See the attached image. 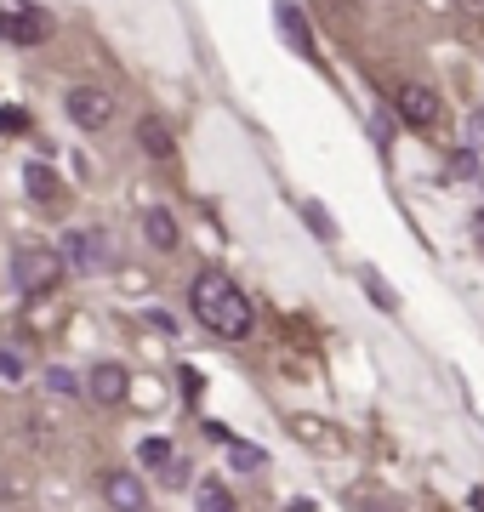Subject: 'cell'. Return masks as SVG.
I'll return each instance as SVG.
<instances>
[{
	"mask_svg": "<svg viewBox=\"0 0 484 512\" xmlns=\"http://www.w3.org/2000/svg\"><path fill=\"white\" fill-rule=\"evenodd\" d=\"M467 148H473V154H484V109L467 114Z\"/></svg>",
	"mask_w": 484,
	"mask_h": 512,
	"instance_id": "ffe728a7",
	"label": "cell"
},
{
	"mask_svg": "<svg viewBox=\"0 0 484 512\" xmlns=\"http://www.w3.org/2000/svg\"><path fill=\"white\" fill-rule=\"evenodd\" d=\"M46 35H52V18H46V12L23 6V0L0 6V40H12V46H40Z\"/></svg>",
	"mask_w": 484,
	"mask_h": 512,
	"instance_id": "5b68a950",
	"label": "cell"
},
{
	"mask_svg": "<svg viewBox=\"0 0 484 512\" xmlns=\"http://www.w3.org/2000/svg\"><path fill=\"white\" fill-rule=\"evenodd\" d=\"M234 467H240V473H257L262 450H257V444H234Z\"/></svg>",
	"mask_w": 484,
	"mask_h": 512,
	"instance_id": "e0dca14e",
	"label": "cell"
},
{
	"mask_svg": "<svg viewBox=\"0 0 484 512\" xmlns=\"http://www.w3.org/2000/svg\"><path fill=\"white\" fill-rule=\"evenodd\" d=\"M445 114V103H439V92H428V86H399L393 92V120L399 126H433Z\"/></svg>",
	"mask_w": 484,
	"mask_h": 512,
	"instance_id": "ba28073f",
	"label": "cell"
},
{
	"mask_svg": "<svg viewBox=\"0 0 484 512\" xmlns=\"http://www.w3.org/2000/svg\"><path fill=\"white\" fill-rule=\"evenodd\" d=\"M308 222H314L319 239H336V222H331V211H325V205H308Z\"/></svg>",
	"mask_w": 484,
	"mask_h": 512,
	"instance_id": "d6986e66",
	"label": "cell"
},
{
	"mask_svg": "<svg viewBox=\"0 0 484 512\" xmlns=\"http://www.w3.org/2000/svg\"><path fill=\"white\" fill-rule=\"evenodd\" d=\"M46 393H57V399H75L80 382L69 376V370H46Z\"/></svg>",
	"mask_w": 484,
	"mask_h": 512,
	"instance_id": "9a60e30c",
	"label": "cell"
},
{
	"mask_svg": "<svg viewBox=\"0 0 484 512\" xmlns=\"http://www.w3.org/2000/svg\"><path fill=\"white\" fill-rule=\"evenodd\" d=\"M23 183H29V194H35L40 205H52V200H57V177L46 171V165H29V177H23Z\"/></svg>",
	"mask_w": 484,
	"mask_h": 512,
	"instance_id": "4fadbf2b",
	"label": "cell"
},
{
	"mask_svg": "<svg viewBox=\"0 0 484 512\" xmlns=\"http://www.w3.org/2000/svg\"><path fill=\"white\" fill-rule=\"evenodd\" d=\"M188 308L200 319L211 336H223V342H245L251 325H257V313H251V296L234 285L228 274H200L188 285Z\"/></svg>",
	"mask_w": 484,
	"mask_h": 512,
	"instance_id": "6da1fadb",
	"label": "cell"
},
{
	"mask_svg": "<svg viewBox=\"0 0 484 512\" xmlns=\"http://www.w3.org/2000/svg\"><path fill=\"white\" fill-rule=\"evenodd\" d=\"M86 399L103 404V410H120V404L131 399V370L126 365H92V376H86Z\"/></svg>",
	"mask_w": 484,
	"mask_h": 512,
	"instance_id": "52a82bcc",
	"label": "cell"
},
{
	"mask_svg": "<svg viewBox=\"0 0 484 512\" xmlns=\"http://www.w3.org/2000/svg\"><path fill=\"white\" fill-rule=\"evenodd\" d=\"M274 23L285 29V40H291V52H302V57H314V35H308V18H302L291 0H280L274 6Z\"/></svg>",
	"mask_w": 484,
	"mask_h": 512,
	"instance_id": "8fae6325",
	"label": "cell"
},
{
	"mask_svg": "<svg viewBox=\"0 0 484 512\" xmlns=\"http://www.w3.org/2000/svg\"><path fill=\"white\" fill-rule=\"evenodd\" d=\"M23 353H12V348H0V376H6V382H23Z\"/></svg>",
	"mask_w": 484,
	"mask_h": 512,
	"instance_id": "2e32d148",
	"label": "cell"
},
{
	"mask_svg": "<svg viewBox=\"0 0 484 512\" xmlns=\"http://www.w3.org/2000/svg\"><path fill=\"white\" fill-rule=\"evenodd\" d=\"M456 6H462L467 18H484V0H456Z\"/></svg>",
	"mask_w": 484,
	"mask_h": 512,
	"instance_id": "7402d4cb",
	"label": "cell"
},
{
	"mask_svg": "<svg viewBox=\"0 0 484 512\" xmlns=\"http://www.w3.org/2000/svg\"><path fill=\"white\" fill-rule=\"evenodd\" d=\"M63 251H52V245H18V256H12V285H18V296H46L63 285Z\"/></svg>",
	"mask_w": 484,
	"mask_h": 512,
	"instance_id": "7a4b0ae2",
	"label": "cell"
},
{
	"mask_svg": "<svg viewBox=\"0 0 484 512\" xmlns=\"http://www.w3.org/2000/svg\"><path fill=\"white\" fill-rule=\"evenodd\" d=\"M365 291H371V296H376V302H382V308H388V313H393V308H399V296H393V291H388V285H382V279H376V274H371V268H365Z\"/></svg>",
	"mask_w": 484,
	"mask_h": 512,
	"instance_id": "ac0fdd59",
	"label": "cell"
},
{
	"mask_svg": "<svg viewBox=\"0 0 484 512\" xmlns=\"http://www.w3.org/2000/svg\"><path fill=\"white\" fill-rule=\"evenodd\" d=\"M479 239H484V211H479Z\"/></svg>",
	"mask_w": 484,
	"mask_h": 512,
	"instance_id": "cb8c5ba5",
	"label": "cell"
},
{
	"mask_svg": "<svg viewBox=\"0 0 484 512\" xmlns=\"http://www.w3.org/2000/svg\"><path fill=\"white\" fill-rule=\"evenodd\" d=\"M143 239H149L154 251H177V217H171L166 205H149V211H143Z\"/></svg>",
	"mask_w": 484,
	"mask_h": 512,
	"instance_id": "30bf717a",
	"label": "cell"
},
{
	"mask_svg": "<svg viewBox=\"0 0 484 512\" xmlns=\"http://www.w3.org/2000/svg\"><path fill=\"white\" fill-rule=\"evenodd\" d=\"M291 512H314V507H302V501H297V507H291Z\"/></svg>",
	"mask_w": 484,
	"mask_h": 512,
	"instance_id": "603a6c76",
	"label": "cell"
},
{
	"mask_svg": "<svg viewBox=\"0 0 484 512\" xmlns=\"http://www.w3.org/2000/svg\"><path fill=\"white\" fill-rule=\"evenodd\" d=\"M103 501L114 512H143L149 507V484L137 473H126V467H114V473H103Z\"/></svg>",
	"mask_w": 484,
	"mask_h": 512,
	"instance_id": "9c48e42d",
	"label": "cell"
},
{
	"mask_svg": "<svg viewBox=\"0 0 484 512\" xmlns=\"http://www.w3.org/2000/svg\"><path fill=\"white\" fill-rule=\"evenodd\" d=\"M200 512H234V495H228L217 478H205L200 484Z\"/></svg>",
	"mask_w": 484,
	"mask_h": 512,
	"instance_id": "5bb4252c",
	"label": "cell"
},
{
	"mask_svg": "<svg viewBox=\"0 0 484 512\" xmlns=\"http://www.w3.org/2000/svg\"><path fill=\"white\" fill-rule=\"evenodd\" d=\"M137 467H143L149 478H160V484H171V490H177V484H188V461L177 456V444H171V439H143Z\"/></svg>",
	"mask_w": 484,
	"mask_h": 512,
	"instance_id": "8992f818",
	"label": "cell"
},
{
	"mask_svg": "<svg viewBox=\"0 0 484 512\" xmlns=\"http://www.w3.org/2000/svg\"><path fill=\"white\" fill-rule=\"evenodd\" d=\"M63 109H69V120L80 131H103L114 120V92H103V86H69L63 92Z\"/></svg>",
	"mask_w": 484,
	"mask_h": 512,
	"instance_id": "3957f363",
	"label": "cell"
},
{
	"mask_svg": "<svg viewBox=\"0 0 484 512\" xmlns=\"http://www.w3.org/2000/svg\"><path fill=\"white\" fill-rule=\"evenodd\" d=\"M354 512H399V501H388V495H359Z\"/></svg>",
	"mask_w": 484,
	"mask_h": 512,
	"instance_id": "44dd1931",
	"label": "cell"
},
{
	"mask_svg": "<svg viewBox=\"0 0 484 512\" xmlns=\"http://www.w3.org/2000/svg\"><path fill=\"white\" fill-rule=\"evenodd\" d=\"M137 143H143V154H149V160H171V154H177V143H171V126L166 120H137Z\"/></svg>",
	"mask_w": 484,
	"mask_h": 512,
	"instance_id": "7c38bea8",
	"label": "cell"
},
{
	"mask_svg": "<svg viewBox=\"0 0 484 512\" xmlns=\"http://www.w3.org/2000/svg\"><path fill=\"white\" fill-rule=\"evenodd\" d=\"M63 268L69 274H103L109 268V239H103V228H75L69 245H63Z\"/></svg>",
	"mask_w": 484,
	"mask_h": 512,
	"instance_id": "277c9868",
	"label": "cell"
}]
</instances>
